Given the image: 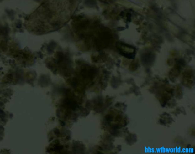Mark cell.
<instances>
[{"instance_id": "obj_1", "label": "cell", "mask_w": 195, "mask_h": 154, "mask_svg": "<svg viewBox=\"0 0 195 154\" xmlns=\"http://www.w3.org/2000/svg\"><path fill=\"white\" fill-rule=\"evenodd\" d=\"M118 46L119 49L123 55L130 58L134 57L135 51L134 48L123 43H119Z\"/></svg>"}, {"instance_id": "obj_2", "label": "cell", "mask_w": 195, "mask_h": 154, "mask_svg": "<svg viewBox=\"0 0 195 154\" xmlns=\"http://www.w3.org/2000/svg\"><path fill=\"white\" fill-rule=\"evenodd\" d=\"M1 47L3 51H6L7 49L6 44L4 42H2L1 44Z\"/></svg>"}, {"instance_id": "obj_3", "label": "cell", "mask_w": 195, "mask_h": 154, "mask_svg": "<svg viewBox=\"0 0 195 154\" xmlns=\"http://www.w3.org/2000/svg\"><path fill=\"white\" fill-rule=\"evenodd\" d=\"M2 1V0H0V1Z\"/></svg>"}]
</instances>
